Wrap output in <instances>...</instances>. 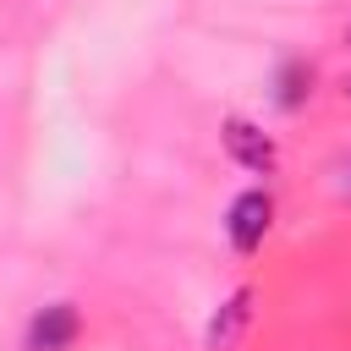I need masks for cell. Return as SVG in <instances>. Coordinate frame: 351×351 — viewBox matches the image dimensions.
I'll return each mask as SVG.
<instances>
[{
	"mask_svg": "<svg viewBox=\"0 0 351 351\" xmlns=\"http://www.w3.org/2000/svg\"><path fill=\"white\" fill-rule=\"evenodd\" d=\"M247 318H252V291L241 285V291H230V296L219 302V313L208 318V351H230L236 335L247 329Z\"/></svg>",
	"mask_w": 351,
	"mask_h": 351,
	"instance_id": "obj_4",
	"label": "cell"
},
{
	"mask_svg": "<svg viewBox=\"0 0 351 351\" xmlns=\"http://www.w3.org/2000/svg\"><path fill=\"white\" fill-rule=\"evenodd\" d=\"M82 335V313L77 302H49L27 318V351H71Z\"/></svg>",
	"mask_w": 351,
	"mask_h": 351,
	"instance_id": "obj_3",
	"label": "cell"
},
{
	"mask_svg": "<svg viewBox=\"0 0 351 351\" xmlns=\"http://www.w3.org/2000/svg\"><path fill=\"white\" fill-rule=\"evenodd\" d=\"M269 225H274V197H269V186L236 192V203H230V214H225V236H230V247H236L241 258H252V252L263 247Z\"/></svg>",
	"mask_w": 351,
	"mask_h": 351,
	"instance_id": "obj_1",
	"label": "cell"
},
{
	"mask_svg": "<svg viewBox=\"0 0 351 351\" xmlns=\"http://www.w3.org/2000/svg\"><path fill=\"white\" fill-rule=\"evenodd\" d=\"M307 93H313V66L307 60H280V71H274V104L280 110H302Z\"/></svg>",
	"mask_w": 351,
	"mask_h": 351,
	"instance_id": "obj_5",
	"label": "cell"
},
{
	"mask_svg": "<svg viewBox=\"0 0 351 351\" xmlns=\"http://www.w3.org/2000/svg\"><path fill=\"white\" fill-rule=\"evenodd\" d=\"M346 176H351V165H346Z\"/></svg>",
	"mask_w": 351,
	"mask_h": 351,
	"instance_id": "obj_6",
	"label": "cell"
},
{
	"mask_svg": "<svg viewBox=\"0 0 351 351\" xmlns=\"http://www.w3.org/2000/svg\"><path fill=\"white\" fill-rule=\"evenodd\" d=\"M346 88H351V82H346Z\"/></svg>",
	"mask_w": 351,
	"mask_h": 351,
	"instance_id": "obj_7",
	"label": "cell"
},
{
	"mask_svg": "<svg viewBox=\"0 0 351 351\" xmlns=\"http://www.w3.org/2000/svg\"><path fill=\"white\" fill-rule=\"evenodd\" d=\"M219 137H225V154H230L241 170H252V176H269V170H274V159H280L274 137H269L263 126L241 121V115H230V121L219 126Z\"/></svg>",
	"mask_w": 351,
	"mask_h": 351,
	"instance_id": "obj_2",
	"label": "cell"
}]
</instances>
